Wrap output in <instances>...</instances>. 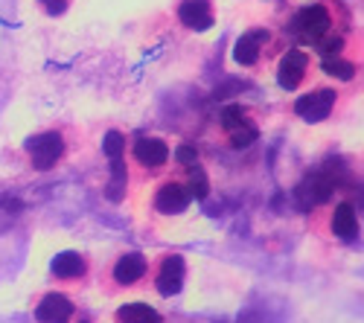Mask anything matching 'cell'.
<instances>
[{"instance_id":"1","label":"cell","mask_w":364,"mask_h":323,"mask_svg":"<svg viewBox=\"0 0 364 323\" xmlns=\"http://www.w3.org/2000/svg\"><path fill=\"white\" fill-rule=\"evenodd\" d=\"M286 33L294 47H306L318 58L347 53V12L338 0H309L289 18Z\"/></svg>"},{"instance_id":"2","label":"cell","mask_w":364,"mask_h":323,"mask_svg":"<svg viewBox=\"0 0 364 323\" xmlns=\"http://www.w3.org/2000/svg\"><path fill=\"white\" fill-rule=\"evenodd\" d=\"M312 70H315L312 53H309L306 47H289V50L277 58L274 76H277V84L283 87L286 94H294V91H300V87L309 82V73H312Z\"/></svg>"},{"instance_id":"3","label":"cell","mask_w":364,"mask_h":323,"mask_svg":"<svg viewBox=\"0 0 364 323\" xmlns=\"http://www.w3.org/2000/svg\"><path fill=\"white\" fill-rule=\"evenodd\" d=\"M341 94L338 87H329V84H318V87H309V91H303L297 99H294V114L300 116V120L306 123H323L326 116L336 111Z\"/></svg>"},{"instance_id":"4","label":"cell","mask_w":364,"mask_h":323,"mask_svg":"<svg viewBox=\"0 0 364 323\" xmlns=\"http://www.w3.org/2000/svg\"><path fill=\"white\" fill-rule=\"evenodd\" d=\"M23 149L36 169H53L65 155V137L62 131H41L36 137H29Z\"/></svg>"},{"instance_id":"5","label":"cell","mask_w":364,"mask_h":323,"mask_svg":"<svg viewBox=\"0 0 364 323\" xmlns=\"http://www.w3.org/2000/svg\"><path fill=\"white\" fill-rule=\"evenodd\" d=\"M271 47V33L262 26H254L248 33H242L233 44V62L239 67H257L262 62V55Z\"/></svg>"},{"instance_id":"6","label":"cell","mask_w":364,"mask_h":323,"mask_svg":"<svg viewBox=\"0 0 364 323\" xmlns=\"http://www.w3.org/2000/svg\"><path fill=\"white\" fill-rule=\"evenodd\" d=\"M175 18L181 26H187L190 33H207L216 21V12H213L210 0H181L175 6Z\"/></svg>"},{"instance_id":"7","label":"cell","mask_w":364,"mask_h":323,"mask_svg":"<svg viewBox=\"0 0 364 323\" xmlns=\"http://www.w3.org/2000/svg\"><path fill=\"white\" fill-rule=\"evenodd\" d=\"M332 190H336V181H332L329 175H323V172H315L294 190V198H297V204L303 210H312V207H318V204H323L332 195Z\"/></svg>"},{"instance_id":"8","label":"cell","mask_w":364,"mask_h":323,"mask_svg":"<svg viewBox=\"0 0 364 323\" xmlns=\"http://www.w3.org/2000/svg\"><path fill=\"white\" fill-rule=\"evenodd\" d=\"M132 158H134V163H140L146 169H161L169 163L172 152H169L166 140H161V137H140L132 146Z\"/></svg>"},{"instance_id":"9","label":"cell","mask_w":364,"mask_h":323,"mask_svg":"<svg viewBox=\"0 0 364 323\" xmlns=\"http://www.w3.org/2000/svg\"><path fill=\"white\" fill-rule=\"evenodd\" d=\"M190 190L187 184H181V181H166L161 184L158 195H155V210L158 213H166V216H178V213H184L190 207Z\"/></svg>"},{"instance_id":"10","label":"cell","mask_w":364,"mask_h":323,"mask_svg":"<svg viewBox=\"0 0 364 323\" xmlns=\"http://www.w3.org/2000/svg\"><path fill=\"white\" fill-rule=\"evenodd\" d=\"M155 285H158V291H161L164 297L178 295L181 285H184V259H181L178 253L166 256V259L161 262L158 274H155Z\"/></svg>"},{"instance_id":"11","label":"cell","mask_w":364,"mask_h":323,"mask_svg":"<svg viewBox=\"0 0 364 323\" xmlns=\"http://www.w3.org/2000/svg\"><path fill=\"white\" fill-rule=\"evenodd\" d=\"M329 230L336 233V239H344V242L358 236V213H355V207L350 201L336 204V210H332V216H329Z\"/></svg>"},{"instance_id":"12","label":"cell","mask_w":364,"mask_h":323,"mask_svg":"<svg viewBox=\"0 0 364 323\" xmlns=\"http://www.w3.org/2000/svg\"><path fill=\"white\" fill-rule=\"evenodd\" d=\"M149 271V262L143 253H123L114 262V280L119 285H134L137 280H143Z\"/></svg>"},{"instance_id":"13","label":"cell","mask_w":364,"mask_h":323,"mask_svg":"<svg viewBox=\"0 0 364 323\" xmlns=\"http://www.w3.org/2000/svg\"><path fill=\"white\" fill-rule=\"evenodd\" d=\"M36 317L41 323H68L73 317V303L65 297V295H47L38 309H36Z\"/></svg>"},{"instance_id":"14","label":"cell","mask_w":364,"mask_h":323,"mask_svg":"<svg viewBox=\"0 0 364 323\" xmlns=\"http://www.w3.org/2000/svg\"><path fill=\"white\" fill-rule=\"evenodd\" d=\"M85 271H87L85 256H79V253H73V251L58 253V256L53 259V274H55L58 280H79Z\"/></svg>"},{"instance_id":"15","label":"cell","mask_w":364,"mask_h":323,"mask_svg":"<svg viewBox=\"0 0 364 323\" xmlns=\"http://www.w3.org/2000/svg\"><path fill=\"white\" fill-rule=\"evenodd\" d=\"M117 323H164V317L146 303H126L123 309H117Z\"/></svg>"},{"instance_id":"16","label":"cell","mask_w":364,"mask_h":323,"mask_svg":"<svg viewBox=\"0 0 364 323\" xmlns=\"http://www.w3.org/2000/svg\"><path fill=\"white\" fill-rule=\"evenodd\" d=\"M257 137H259V128H257V123H254V116H248V120L242 123V126H236V128L228 131V140H230L233 149H248V146H251Z\"/></svg>"},{"instance_id":"17","label":"cell","mask_w":364,"mask_h":323,"mask_svg":"<svg viewBox=\"0 0 364 323\" xmlns=\"http://www.w3.org/2000/svg\"><path fill=\"white\" fill-rule=\"evenodd\" d=\"M102 152L108 155V160H123L126 158V137L119 131H108L102 140Z\"/></svg>"},{"instance_id":"18","label":"cell","mask_w":364,"mask_h":323,"mask_svg":"<svg viewBox=\"0 0 364 323\" xmlns=\"http://www.w3.org/2000/svg\"><path fill=\"white\" fill-rule=\"evenodd\" d=\"M207 175H204V169L196 163V166H190V178H187V190H190V195L193 198H204L207 195Z\"/></svg>"},{"instance_id":"19","label":"cell","mask_w":364,"mask_h":323,"mask_svg":"<svg viewBox=\"0 0 364 323\" xmlns=\"http://www.w3.org/2000/svg\"><path fill=\"white\" fill-rule=\"evenodd\" d=\"M175 160L181 166H196L198 163V152L193 149V146H178V149H175Z\"/></svg>"},{"instance_id":"20","label":"cell","mask_w":364,"mask_h":323,"mask_svg":"<svg viewBox=\"0 0 364 323\" xmlns=\"http://www.w3.org/2000/svg\"><path fill=\"white\" fill-rule=\"evenodd\" d=\"M38 4H41V9H44L47 15H62V12L68 9L70 0H38Z\"/></svg>"}]
</instances>
